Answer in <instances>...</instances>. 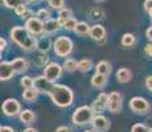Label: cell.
<instances>
[{"label":"cell","mask_w":152,"mask_h":132,"mask_svg":"<svg viewBox=\"0 0 152 132\" xmlns=\"http://www.w3.org/2000/svg\"><path fill=\"white\" fill-rule=\"evenodd\" d=\"M13 42H16L23 50L32 52L37 48V40L27 29V26H13L10 32Z\"/></svg>","instance_id":"obj_1"},{"label":"cell","mask_w":152,"mask_h":132,"mask_svg":"<svg viewBox=\"0 0 152 132\" xmlns=\"http://www.w3.org/2000/svg\"><path fill=\"white\" fill-rule=\"evenodd\" d=\"M49 95H50L52 101H53V103L56 106L62 107V108L69 107V106L73 103V99H74V94H73V91L68 86H65V85L54 83L53 89H52V91L49 93Z\"/></svg>","instance_id":"obj_2"},{"label":"cell","mask_w":152,"mask_h":132,"mask_svg":"<svg viewBox=\"0 0 152 132\" xmlns=\"http://www.w3.org/2000/svg\"><path fill=\"white\" fill-rule=\"evenodd\" d=\"M94 118V111L90 106H81L73 112L72 122L77 125H85L87 123H91Z\"/></svg>","instance_id":"obj_3"},{"label":"cell","mask_w":152,"mask_h":132,"mask_svg":"<svg viewBox=\"0 0 152 132\" xmlns=\"http://www.w3.org/2000/svg\"><path fill=\"white\" fill-rule=\"evenodd\" d=\"M53 49L58 57H68L73 52V41L66 36H60L53 42Z\"/></svg>","instance_id":"obj_4"},{"label":"cell","mask_w":152,"mask_h":132,"mask_svg":"<svg viewBox=\"0 0 152 132\" xmlns=\"http://www.w3.org/2000/svg\"><path fill=\"white\" fill-rule=\"evenodd\" d=\"M1 110L4 112V115L7 116H15L17 114L21 112V104L17 99L15 98H8L3 102V106H1Z\"/></svg>","instance_id":"obj_5"},{"label":"cell","mask_w":152,"mask_h":132,"mask_svg":"<svg viewBox=\"0 0 152 132\" xmlns=\"http://www.w3.org/2000/svg\"><path fill=\"white\" fill-rule=\"evenodd\" d=\"M62 70H64V67L61 65H58L57 62H50L45 66L42 75L46 79H49L50 82H54L62 75Z\"/></svg>","instance_id":"obj_6"},{"label":"cell","mask_w":152,"mask_h":132,"mask_svg":"<svg viewBox=\"0 0 152 132\" xmlns=\"http://www.w3.org/2000/svg\"><path fill=\"white\" fill-rule=\"evenodd\" d=\"M130 108L135 114H147L150 111V103L142 96H134L130 101Z\"/></svg>","instance_id":"obj_7"},{"label":"cell","mask_w":152,"mask_h":132,"mask_svg":"<svg viewBox=\"0 0 152 132\" xmlns=\"http://www.w3.org/2000/svg\"><path fill=\"white\" fill-rule=\"evenodd\" d=\"M107 108L113 114H118L122 110V94L113 91L109 94V102H107Z\"/></svg>","instance_id":"obj_8"},{"label":"cell","mask_w":152,"mask_h":132,"mask_svg":"<svg viewBox=\"0 0 152 132\" xmlns=\"http://www.w3.org/2000/svg\"><path fill=\"white\" fill-rule=\"evenodd\" d=\"M25 26L33 36H39V34L44 33V21L40 20L39 17H31L29 20H27Z\"/></svg>","instance_id":"obj_9"},{"label":"cell","mask_w":152,"mask_h":132,"mask_svg":"<svg viewBox=\"0 0 152 132\" xmlns=\"http://www.w3.org/2000/svg\"><path fill=\"white\" fill-rule=\"evenodd\" d=\"M54 82H50L49 79H46L44 75L41 77L34 78V89L39 93H44V94H49L53 89Z\"/></svg>","instance_id":"obj_10"},{"label":"cell","mask_w":152,"mask_h":132,"mask_svg":"<svg viewBox=\"0 0 152 132\" xmlns=\"http://www.w3.org/2000/svg\"><path fill=\"white\" fill-rule=\"evenodd\" d=\"M91 125L97 132H106L110 128V122L106 116L98 114V115H95L94 118H93Z\"/></svg>","instance_id":"obj_11"},{"label":"cell","mask_w":152,"mask_h":132,"mask_svg":"<svg viewBox=\"0 0 152 132\" xmlns=\"http://www.w3.org/2000/svg\"><path fill=\"white\" fill-rule=\"evenodd\" d=\"M107 102H109V95H107L106 93L99 94V95L97 96V99L94 101V103H93V106H91L94 114L98 115V114H101L104 108H107Z\"/></svg>","instance_id":"obj_12"},{"label":"cell","mask_w":152,"mask_h":132,"mask_svg":"<svg viewBox=\"0 0 152 132\" xmlns=\"http://www.w3.org/2000/svg\"><path fill=\"white\" fill-rule=\"evenodd\" d=\"M15 69L12 66V62H7V61H3L0 63V79L1 81H8L15 75Z\"/></svg>","instance_id":"obj_13"},{"label":"cell","mask_w":152,"mask_h":132,"mask_svg":"<svg viewBox=\"0 0 152 132\" xmlns=\"http://www.w3.org/2000/svg\"><path fill=\"white\" fill-rule=\"evenodd\" d=\"M89 36L91 37L93 40L101 41V40H103V39H104V36H106V29H104L102 25L95 24V25H93L91 28H90V33H89Z\"/></svg>","instance_id":"obj_14"},{"label":"cell","mask_w":152,"mask_h":132,"mask_svg":"<svg viewBox=\"0 0 152 132\" xmlns=\"http://www.w3.org/2000/svg\"><path fill=\"white\" fill-rule=\"evenodd\" d=\"M61 28L60 23H58V20L56 19H49L48 21L44 23V32L48 34H53L56 32H58Z\"/></svg>","instance_id":"obj_15"},{"label":"cell","mask_w":152,"mask_h":132,"mask_svg":"<svg viewBox=\"0 0 152 132\" xmlns=\"http://www.w3.org/2000/svg\"><path fill=\"white\" fill-rule=\"evenodd\" d=\"M106 83H107V75L98 74V73H95V74L91 77V86L93 87L102 89V87L106 86Z\"/></svg>","instance_id":"obj_16"},{"label":"cell","mask_w":152,"mask_h":132,"mask_svg":"<svg viewBox=\"0 0 152 132\" xmlns=\"http://www.w3.org/2000/svg\"><path fill=\"white\" fill-rule=\"evenodd\" d=\"M12 66L16 73H24L28 70V61L25 58H15L12 61Z\"/></svg>","instance_id":"obj_17"},{"label":"cell","mask_w":152,"mask_h":132,"mask_svg":"<svg viewBox=\"0 0 152 132\" xmlns=\"http://www.w3.org/2000/svg\"><path fill=\"white\" fill-rule=\"evenodd\" d=\"M131 78H132V73H131L127 67H122V69H119L118 73H116V79H118L121 83H127Z\"/></svg>","instance_id":"obj_18"},{"label":"cell","mask_w":152,"mask_h":132,"mask_svg":"<svg viewBox=\"0 0 152 132\" xmlns=\"http://www.w3.org/2000/svg\"><path fill=\"white\" fill-rule=\"evenodd\" d=\"M95 73L109 77L110 73H111V65L107 62V61H101V62H98L97 66H95Z\"/></svg>","instance_id":"obj_19"},{"label":"cell","mask_w":152,"mask_h":132,"mask_svg":"<svg viewBox=\"0 0 152 132\" xmlns=\"http://www.w3.org/2000/svg\"><path fill=\"white\" fill-rule=\"evenodd\" d=\"M19 115H20V120H21L24 124H31V123H33L34 119H36L34 112L31 110H23Z\"/></svg>","instance_id":"obj_20"},{"label":"cell","mask_w":152,"mask_h":132,"mask_svg":"<svg viewBox=\"0 0 152 132\" xmlns=\"http://www.w3.org/2000/svg\"><path fill=\"white\" fill-rule=\"evenodd\" d=\"M37 96H39V91H37L34 87L24 90V93H23V98H24V101H27V102H33V101H36Z\"/></svg>","instance_id":"obj_21"},{"label":"cell","mask_w":152,"mask_h":132,"mask_svg":"<svg viewBox=\"0 0 152 132\" xmlns=\"http://www.w3.org/2000/svg\"><path fill=\"white\" fill-rule=\"evenodd\" d=\"M135 36H134L132 33H124L123 37H122V45L124 46V48H131V46L135 45Z\"/></svg>","instance_id":"obj_22"},{"label":"cell","mask_w":152,"mask_h":132,"mask_svg":"<svg viewBox=\"0 0 152 132\" xmlns=\"http://www.w3.org/2000/svg\"><path fill=\"white\" fill-rule=\"evenodd\" d=\"M90 28H91V26H89V24H87V23L80 21L74 32H75L77 34H80V36H86V34L90 33Z\"/></svg>","instance_id":"obj_23"},{"label":"cell","mask_w":152,"mask_h":132,"mask_svg":"<svg viewBox=\"0 0 152 132\" xmlns=\"http://www.w3.org/2000/svg\"><path fill=\"white\" fill-rule=\"evenodd\" d=\"M93 67V62L89 58H83V60L78 61V70L82 73H87Z\"/></svg>","instance_id":"obj_24"},{"label":"cell","mask_w":152,"mask_h":132,"mask_svg":"<svg viewBox=\"0 0 152 132\" xmlns=\"http://www.w3.org/2000/svg\"><path fill=\"white\" fill-rule=\"evenodd\" d=\"M62 67H64V70H66L68 73H73L78 69V62H75V61L72 60V58H68V60H65Z\"/></svg>","instance_id":"obj_25"},{"label":"cell","mask_w":152,"mask_h":132,"mask_svg":"<svg viewBox=\"0 0 152 132\" xmlns=\"http://www.w3.org/2000/svg\"><path fill=\"white\" fill-rule=\"evenodd\" d=\"M50 45H52V44H50V40H49V39H45V37L37 41V49H39V50H41L42 53H46V52H48L49 48H50Z\"/></svg>","instance_id":"obj_26"},{"label":"cell","mask_w":152,"mask_h":132,"mask_svg":"<svg viewBox=\"0 0 152 132\" xmlns=\"http://www.w3.org/2000/svg\"><path fill=\"white\" fill-rule=\"evenodd\" d=\"M20 85H21L25 90L32 89V87H34V79L32 77H29V75H24V77L21 78V81H20Z\"/></svg>","instance_id":"obj_27"},{"label":"cell","mask_w":152,"mask_h":132,"mask_svg":"<svg viewBox=\"0 0 152 132\" xmlns=\"http://www.w3.org/2000/svg\"><path fill=\"white\" fill-rule=\"evenodd\" d=\"M49 5H50V8H53V9H64L65 8V0H48Z\"/></svg>","instance_id":"obj_28"},{"label":"cell","mask_w":152,"mask_h":132,"mask_svg":"<svg viewBox=\"0 0 152 132\" xmlns=\"http://www.w3.org/2000/svg\"><path fill=\"white\" fill-rule=\"evenodd\" d=\"M4 5L7 8H12V9H16L19 5L24 4V0H3Z\"/></svg>","instance_id":"obj_29"},{"label":"cell","mask_w":152,"mask_h":132,"mask_svg":"<svg viewBox=\"0 0 152 132\" xmlns=\"http://www.w3.org/2000/svg\"><path fill=\"white\" fill-rule=\"evenodd\" d=\"M78 25V21L74 19V17H70V19L66 20L65 25H64V28L66 29V31H75V28H77Z\"/></svg>","instance_id":"obj_30"},{"label":"cell","mask_w":152,"mask_h":132,"mask_svg":"<svg viewBox=\"0 0 152 132\" xmlns=\"http://www.w3.org/2000/svg\"><path fill=\"white\" fill-rule=\"evenodd\" d=\"M36 17H39L40 20H42V21L45 23L50 19V12H49L48 9H45V8H42V9H40L39 12L36 13Z\"/></svg>","instance_id":"obj_31"},{"label":"cell","mask_w":152,"mask_h":132,"mask_svg":"<svg viewBox=\"0 0 152 132\" xmlns=\"http://www.w3.org/2000/svg\"><path fill=\"white\" fill-rule=\"evenodd\" d=\"M150 131V128L147 127V125L142 124V123H136V124L132 125V128H131V132H148Z\"/></svg>","instance_id":"obj_32"},{"label":"cell","mask_w":152,"mask_h":132,"mask_svg":"<svg viewBox=\"0 0 152 132\" xmlns=\"http://www.w3.org/2000/svg\"><path fill=\"white\" fill-rule=\"evenodd\" d=\"M48 61H49V57L45 54V53H42L41 55H39V57H37L36 63H37L39 66H45V63L48 62Z\"/></svg>","instance_id":"obj_33"},{"label":"cell","mask_w":152,"mask_h":132,"mask_svg":"<svg viewBox=\"0 0 152 132\" xmlns=\"http://www.w3.org/2000/svg\"><path fill=\"white\" fill-rule=\"evenodd\" d=\"M90 16H91L93 20H97V19H102L103 17V12L98 8H94V9L90 11Z\"/></svg>","instance_id":"obj_34"},{"label":"cell","mask_w":152,"mask_h":132,"mask_svg":"<svg viewBox=\"0 0 152 132\" xmlns=\"http://www.w3.org/2000/svg\"><path fill=\"white\" fill-rule=\"evenodd\" d=\"M58 17H64V19H70L72 17V11L69 9V8H64V9L60 11V13H58Z\"/></svg>","instance_id":"obj_35"},{"label":"cell","mask_w":152,"mask_h":132,"mask_svg":"<svg viewBox=\"0 0 152 132\" xmlns=\"http://www.w3.org/2000/svg\"><path fill=\"white\" fill-rule=\"evenodd\" d=\"M27 11H28L27 5H25V4H21V5H19V7H17L16 9H15V12H16L17 16H20V17H21L23 15H24L25 12H27Z\"/></svg>","instance_id":"obj_36"},{"label":"cell","mask_w":152,"mask_h":132,"mask_svg":"<svg viewBox=\"0 0 152 132\" xmlns=\"http://www.w3.org/2000/svg\"><path fill=\"white\" fill-rule=\"evenodd\" d=\"M144 52H145V54H147L148 57H152V44H147V45H145Z\"/></svg>","instance_id":"obj_37"},{"label":"cell","mask_w":152,"mask_h":132,"mask_svg":"<svg viewBox=\"0 0 152 132\" xmlns=\"http://www.w3.org/2000/svg\"><path fill=\"white\" fill-rule=\"evenodd\" d=\"M145 86H147V89L152 91V75H150L147 79H145Z\"/></svg>","instance_id":"obj_38"},{"label":"cell","mask_w":152,"mask_h":132,"mask_svg":"<svg viewBox=\"0 0 152 132\" xmlns=\"http://www.w3.org/2000/svg\"><path fill=\"white\" fill-rule=\"evenodd\" d=\"M0 132H15L12 127H8V125H1L0 127Z\"/></svg>","instance_id":"obj_39"},{"label":"cell","mask_w":152,"mask_h":132,"mask_svg":"<svg viewBox=\"0 0 152 132\" xmlns=\"http://www.w3.org/2000/svg\"><path fill=\"white\" fill-rule=\"evenodd\" d=\"M144 9L147 11H150V9H152V0H145L144 1Z\"/></svg>","instance_id":"obj_40"},{"label":"cell","mask_w":152,"mask_h":132,"mask_svg":"<svg viewBox=\"0 0 152 132\" xmlns=\"http://www.w3.org/2000/svg\"><path fill=\"white\" fill-rule=\"evenodd\" d=\"M32 15H33V13H32V11H27V12H25L24 15H23V16H21V19H24V20H29V19H31V17H33V16H32Z\"/></svg>","instance_id":"obj_41"},{"label":"cell","mask_w":152,"mask_h":132,"mask_svg":"<svg viewBox=\"0 0 152 132\" xmlns=\"http://www.w3.org/2000/svg\"><path fill=\"white\" fill-rule=\"evenodd\" d=\"M5 48H7V41L1 37V39H0V49H1V52L5 50Z\"/></svg>","instance_id":"obj_42"},{"label":"cell","mask_w":152,"mask_h":132,"mask_svg":"<svg viewBox=\"0 0 152 132\" xmlns=\"http://www.w3.org/2000/svg\"><path fill=\"white\" fill-rule=\"evenodd\" d=\"M56 132H70V128L66 127V125H61V127L57 128V131Z\"/></svg>","instance_id":"obj_43"},{"label":"cell","mask_w":152,"mask_h":132,"mask_svg":"<svg viewBox=\"0 0 152 132\" xmlns=\"http://www.w3.org/2000/svg\"><path fill=\"white\" fill-rule=\"evenodd\" d=\"M145 36H147V39L152 41V26H150V28L147 29V32H145Z\"/></svg>","instance_id":"obj_44"},{"label":"cell","mask_w":152,"mask_h":132,"mask_svg":"<svg viewBox=\"0 0 152 132\" xmlns=\"http://www.w3.org/2000/svg\"><path fill=\"white\" fill-rule=\"evenodd\" d=\"M57 20H58V23H60V25L64 28V25H65V23H66V20H68V19H64V17H58Z\"/></svg>","instance_id":"obj_45"},{"label":"cell","mask_w":152,"mask_h":132,"mask_svg":"<svg viewBox=\"0 0 152 132\" xmlns=\"http://www.w3.org/2000/svg\"><path fill=\"white\" fill-rule=\"evenodd\" d=\"M24 132H37L34 128H32V127H28V128H25L24 130Z\"/></svg>","instance_id":"obj_46"},{"label":"cell","mask_w":152,"mask_h":132,"mask_svg":"<svg viewBox=\"0 0 152 132\" xmlns=\"http://www.w3.org/2000/svg\"><path fill=\"white\" fill-rule=\"evenodd\" d=\"M25 1H27V3H37L39 0H25Z\"/></svg>","instance_id":"obj_47"},{"label":"cell","mask_w":152,"mask_h":132,"mask_svg":"<svg viewBox=\"0 0 152 132\" xmlns=\"http://www.w3.org/2000/svg\"><path fill=\"white\" fill-rule=\"evenodd\" d=\"M148 15H150V16H151V19H152V9L148 11Z\"/></svg>","instance_id":"obj_48"},{"label":"cell","mask_w":152,"mask_h":132,"mask_svg":"<svg viewBox=\"0 0 152 132\" xmlns=\"http://www.w3.org/2000/svg\"><path fill=\"white\" fill-rule=\"evenodd\" d=\"M94 1H97V3H102V1H104V0H94Z\"/></svg>","instance_id":"obj_49"},{"label":"cell","mask_w":152,"mask_h":132,"mask_svg":"<svg viewBox=\"0 0 152 132\" xmlns=\"http://www.w3.org/2000/svg\"><path fill=\"white\" fill-rule=\"evenodd\" d=\"M85 132H94V131H90V130H87V131H85Z\"/></svg>","instance_id":"obj_50"},{"label":"cell","mask_w":152,"mask_h":132,"mask_svg":"<svg viewBox=\"0 0 152 132\" xmlns=\"http://www.w3.org/2000/svg\"><path fill=\"white\" fill-rule=\"evenodd\" d=\"M148 132H152V128H150V131H148Z\"/></svg>","instance_id":"obj_51"}]
</instances>
